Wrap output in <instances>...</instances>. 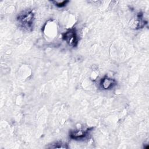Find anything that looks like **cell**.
<instances>
[{
	"instance_id": "6da1fadb",
	"label": "cell",
	"mask_w": 149,
	"mask_h": 149,
	"mask_svg": "<svg viewBox=\"0 0 149 149\" xmlns=\"http://www.w3.org/2000/svg\"><path fill=\"white\" fill-rule=\"evenodd\" d=\"M34 19L35 15L33 10L26 9L17 15L16 21L20 27L24 30L30 31L33 29Z\"/></svg>"
},
{
	"instance_id": "7a4b0ae2",
	"label": "cell",
	"mask_w": 149,
	"mask_h": 149,
	"mask_svg": "<svg viewBox=\"0 0 149 149\" xmlns=\"http://www.w3.org/2000/svg\"><path fill=\"white\" fill-rule=\"evenodd\" d=\"M63 40L70 47H75L78 44V36L74 28L70 29L62 34Z\"/></svg>"
},
{
	"instance_id": "3957f363",
	"label": "cell",
	"mask_w": 149,
	"mask_h": 149,
	"mask_svg": "<svg viewBox=\"0 0 149 149\" xmlns=\"http://www.w3.org/2000/svg\"><path fill=\"white\" fill-rule=\"evenodd\" d=\"M93 129V127L86 129L81 128L71 130L69 133V137L70 139L75 140H84L90 134V133Z\"/></svg>"
},
{
	"instance_id": "277c9868",
	"label": "cell",
	"mask_w": 149,
	"mask_h": 149,
	"mask_svg": "<svg viewBox=\"0 0 149 149\" xmlns=\"http://www.w3.org/2000/svg\"><path fill=\"white\" fill-rule=\"evenodd\" d=\"M117 84L116 81L107 76L102 77L100 83V87L103 90H110Z\"/></svg>"
},
{
	"instance_id": "5b68a950",
	"label": "cell",
	"mask_w": 149,
	"mask_h": 149,
	"mask_svg": "<svg viewBox=\"0 0 149 149\" xmlns=\"http://www.w3.org/2000/svg\"><path fill=\"white\" fill-rule=\"evenodd\" d=\"M48 148H67L68 147L66 144L62 143V142H56L54 144H51L50 146L47 147Z\"/></svg>"
},
{
	"instance_id": "8992f818",
	"label": "cell",
	"mask_w": 149,
	"mask_h": 149,
	"mask_svg": "<svg viewBox=\"0 0 149 149\" xmlns=\"http://www.w3.org/2000/svg\"><path fill=\"white\" fill-rule=\"evenodd\" d=\"M52 2L54 3V5L58 8H62L65 6L69 2V1H54Z\"/></svg>"
}]
</instances>
